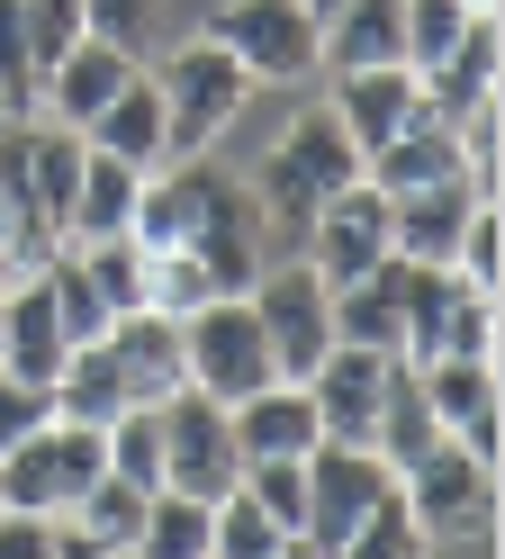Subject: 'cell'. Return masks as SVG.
Returning a JSON list of instances; mask_svg holds the SVG:
<instances>
[{
	"mask_svg": "<svg viewBox=\"0 0 505 559\" xmlns=\"http://www.w3.org/2000/svg\"><path fill=\"white\" fill-rule=\"evenodd\" d=\"M0 559H55V514H10L0 506Z\"/></svg>",
	"mask_w": 505,
	"mask_h": 559,
	"instance_id": "b9f144b4",
	"label": "cell"
},
{
	"mask_svg": "<svg viewBox=\"0 0 505 559\" xmlns=\"http://www.w3.org/2000/svg\"><path fill=\"white\" fill-rule=\"evenodd\" d=\"M108 361L127 379V406H163V397L190 389V379H180V325L154 317V307H127V317L108 325Z\"/></svg>",
	"mask_w": 505,
	"mask_h": 559,
	"instance_id": "ac0fdd59",
	"label": "cell"
},
{
	"mask_svg": "<svg viewBox=\"0 0 505 559\" xmlns=\"http://www.w3.org/2000/svg\"><path fill=\"white\" fill-rule=\"evenodd\" d=\"M407 271L415 262H379V271H361L334 289V343H361V353H388L397 361V334H407Z\"/></svg>",
	"mask_w": 505,
	"mask_h": 559,
	"instance_id": "d6986e66",
	"label": "cell"
},
{
	"mask_svg": "<svg viewBox=\"0 0 505 559\" xmlns=\"http://www.w3.org/2000/svg\"><path fill=\"white\" fill-rule=\"evenodd\" d=\"M199 37L226 46L244 82H307L325 63V27L298 10V0H226Z\"/></svg>",
	"mask_w": 505,
	"mask_h": 559,
	"instance_id": "52a82bcc",
	"label": "cell"
},
{
	"mask_svg": "<svg viewBox=\"0 0 505 559\" xmlns=\"http://www.w3.org/2000/svg\"><path fill=\"white\" fill-rule=\"evenodd\" d=\"M298 10H307V19L325 27V19H334V10H343V0H298Z\"/></svg>",
	"mask_w": 505,
	"mask_h": 559,
	"instance_id": "f6af8a7d",
	"label": "cell"
},
{
	"mask_svg": "<svg viewBox=\"0 0 505 559\" xmlns=\"http://www.w3.org/2000/svg\"><path fill=\"white\" fill-rule=\"evenodd\" d=\"M0 317H10V280H0Z\"/></svg>",
	"mask_w": 505,
	"mask_h": 559,
	"instance_id": "7dc6e473",
	"label": "cell"
},
{
	"mask_svg": "<svg viewBox=\"0 0 505 559\" xmlns=\"http://www.w3.org/2000/svg\"><path fill=\"white\" fill-rule=\"evenodd\" d=\"M46 415H55V406H46V389H36V379H19L10 361H0V451L27 442L36 425H46Z\"/></svg>",
	"mask_w": 505,
	"mask_h": 559,
	"instance_id": "60d3db41",
	"label": "cell"
},
{
	"mask_svg": "<svg viewBox=\"0 0 505 559\" xmlns=\"http://www.w3.org/2000/svg\"><path fill=\"white\" fill-rule=\"evenodd\" d=\"M136 190H144V171H136V163L82 145V181H72V207H63V243H108V235H127Z\"/></svg>",
	"mask_w": 505,
	"mask_h": 559,
	"instance_id": "ffe728a7",
	"label": "cell"
},
{
	"mask_svg": "<svg viewBox=\"0 0 505 559\" xmlns=\"http://www.w3.org/2000/svg\"><path fill=\"white\" fill-rule=\"evenodd\" d=\"M136 73H144L136 55H118L108 37H82V46H63V55L46 63V82H36V118H55V127L82 135V127L108 109V99L136 82Z\"/></svg>",
	"mask_w": 505,
	"mask_h": 559,
	"instance_id": "7c38bea8",
	"label": "cell"
},
{
	"mask_svg": "<svg viewBox=\"0 0 505 559\" xmlns=\"http://www.w3.org/2000/svg\"><path fill=\"white\" fill-rule=\"evenodd\" d=\"M99 469H108L99 425H63V415H46L27 442L0 451V506H10V514H72Z\"/></svg>",
	"mask_w": 505,
	"mask_h": 559,
	"instance_id": "5b68a950",
	"label": "cell"
},
{
	"mask_svg": "<svg viewBox=\"0 0 505 559\" xmlns=\"http://www.w3.org/2000/svg\"><path fill=\"white\" fill-rule=\"evenodd\" d=\"M99 451H108V478L127 487H163V415L154 406H127L99 425Z\"/></svg>",
	"mask_w": 505,
	"mask_h": 559,
	"instance_id": "4316f807",
	"label": "cell"
},
{
	"mask_svg": "<svg viewBox=\"0 0 505 559\" xmlns=\"http://www.w3.org/2000/svg\"><path fill=\"white\" fill-rule=\"evenodd\" d=\"M443 353H460V361H496V289H469V280H451ZM443 353H433V361H443Z\"/></svg>",
	"mask_w": 505,
	"mask_h": 559,
	"instance_id": "d6a6232c",
	"label": "cell"
},
{
	"mask_svg": "<svg viewBox=\"0 0 505 559\" xmlns=\"http://www.w3.org/2000/svg\"><path fill=\"white\" fill-rule=\"evenodd\" d=\"M244 298H252V317H262V343H271L280 379H307L325 353H334V289L307 271V253H271Z\"/></svg>",
	"mask_w": 505,
	"mask_h": 559,
	"instance_id": "8992f818",
	"label": "cell"
},
{
	"mask_svg": "<svg viewBox=\"0 0 505 559\" xmlns=\"http://www.w3.org/2000/svg\"><path fill=\"white\" fill-rule=\"evenodd\" d=\"M469 10H496V0H469Z\"/></svg>",
	"mask_w": 505,
	"mask_h": 559,
	"instance_id": "c3c4849f",
	"label": "cell"
},
{
	"mask_svg": "<svg viewBox=\"0 0 505 559\" xmlns=\"http://www.w3.org/2000/svg\"><path fill=\"white\" fill-rule=\"evenodd\" d=\"M180 379H190L199 397L235 406L252 389H271V343H262V317H252V298H208L180 317Z\"/></svg>",
	"mask_w": 505,
	"mask_h": 559,
	"instance_id": "3957f363",
	"label": "cell"
},
{
	"mask_svg": "<svg viewBox=\"0 0 505 559\" xmlns=\"http://www.w3.org/2000/svg\"><path fill=\"white\" fill-rule=\"evenodd\" d=\"M55 559H118V550H108V542H91L72 514H55Z\"/></svg>",
	"mask_w": 505,
	"mask_h": 559,
	"instance_id": "7bdbcfd3",
	"label": "cell"
},
{
	"mask_svg": "<svg viewBox=\"0 0 505 559\" xmlns=\"http://www.w3.org/2000/svg\"><path fill=\"white\" fill-rule=\"evenodd\" d=\"M63 325H55V298H46V280L36 271H19L10 280V317H0V361H10L19 379H36V389H46V379L63 370Z\"/></svg>",
	"mask_w": 505,
	"mask_h": 559,
	"instance_id": "44dd1931",
	"label": "cell"
},
{
	"mask_svg": "<svg viewBox=\"0 0 505 559\" xmlns=\"http://www.w3.org/2000/svg\"><path fill=\"white\" fill-rule=\"evenodd\" d=\"M388 353H361V343H334L316 370H307V397H316V433L325 442H361L371 451V425H379V397H388Z\"/></svg>",
	"mask_w": 505,
	"mask_h": 559,
	"instance_id": "8fae6325",
	"label": "cell"
},
{
	"mask_svg": "<svg viewBox=\"0 0 505 559\" xmlns=\"http://www.w3.org/2000/svg\"><path fill=\"white\" fill-rule=\"evenodd\" d=\"M280 542L289 533L244 497V487H226V497L208 506V559H280Z\"/></svg>",
	"mask_w": 505,
	"mask_h": 559,
	"instance_id": "f1b7e54d",
	"label": "cell"
},
{
	"mask_svg": "<svg viewBox=\"0 0 505 559\" xmlns=\"http://www.w3.org/2000/svg\"><path fill=\"white\" fill-rule=\"evenodd\" d=\"M82 253V271H91V289L108 298V317H127V307H144V253L127 235H108V243H72Z\"/></svg>",
	"mask_w": 505,
	"mask_h": 559,
	"instance_id": "e575fe53",
	"label": "cell"
},
{
	"mask_svg": "<svg viewBox=\"0 0 505 559\" xmlns=\"http://www.w3.org/2000/svg\"><path fill=\"white\" fill-rule=\"evenodd\" d=\"M388 262V190L371 181H352L316 207V226H307V271L325 280V289H343V280L361 271H379Z\"/></svg>",
	"mask_w": 505,
	"mask_h": 559,
	"instance_id": "30bf717a",
	"label": "cell"
},
{
	"mask_svg": "<svg viewBox=\"0 0 505 559\" xmlns=\"http://www.w3.org/2000/svg\"><path fill=\"white\" fill-rule=\"evenodd\" d=\"M46 406L63 415V425H108V415H127V379H118V361H108V334L63 353V370L46 379Z\"/></svg>",
	"mask_w": 505,
	"mask_h": 559,
	"instance_id": "d4e9b609",
	"label": "cell"
},
{
	"mask_svg": "<svg viewBox=\"0 0 505 559\" xmlns=\"http://www.w3.org/2000/svg\"><path fill=\"white\" fill-rule=\"evenodd\" d=\"M451 280L460 271H407V334H397V361H433V353H443V307H451Z\"/></svg>",
	"mask_w": 505,
	"mask_h": 559,
	"instance_id": "4dcf8cb0",
	"label": "cell"
},
{
	"mask_svg": "<svg viewBox=\"0 0 505 559\" xmlns=\"http://www.w3.org/2000/svg\"><path fill=\"white\" fill-rule=\"evenodd\" d=\"M226 425H235V451L244 461H298V451H316V397H307V379H271V389H252L226 406Z\"/></svg>",
	"mask_w": 505,
	"mask_h": 559,
	"instance_id": "2e32d148",
	"label": "cell"
},
{
	"mask_svg": "<svg viewBox=\"0 0 505 559\" xmlns=\"http://www.w3.org/2000/svg\"><path fill=\"white\" fill-rule=\"evenodd\" d=\"M118 559H136V550H118Z\"/></svg>",
	"mask_w": 505,
	"mask_h": 559,
	"instance_id": "f907efd6",
	"label": "cell"
},
{
	"mask_svg": "<svg viewBox=\"0 0 505 559\" xmlns=\"http://www.w3.org/2000/svg\"><path fill=\"white\" fill-rule=\"evenodd\" d=\"M154 27H163V0H82V37H108L118 55H154Z\"/></svg>",
	"mask_w": 505,
	"mask_h": 559,
	"instance_id": "8d00e7d4",
	"label": "cell"
},
{
	"mask_svg": "<svg viewBox=\"0 0 505 559\" xmlns=\"http://www.w3.org/2000/svg\"><path fill=\"white\" fill-rule=\"evenodd\" d=\"M0 127H10V109H0Z\"/></svg>",
	"mask_w": 505,
	"mask_h": 559,
	"instance_id": "681fc988",
	"label": "cell"
},
{
	"mask_svg": "<svg viewBox=\"0 0 505 559\" xmlns=\"http://www.w3.org/2000/svg\"><path fill=\"white\" fill-rule=\"evenodd\" d=\"M433 442H443V415L424 406V379H415V361H397V370H388V397H379V425H371V451L388 461V478H407Z\"/></svg>",
	"mask_w": 505,
	"mask_h": 559,
	"instance_id": "603a6c76",
	"label": "cell"
},
{
	"mask_svg": "<svg viewBox=\"0 0 505 559\" xmlns=\"http://www.w3.org/2000/svg\"><path fill=\"white\" fill-rule=\"evenodd\" d=\"M82 145L91 154H118V163H136V171H163L172 154H163V91H154V73H136L108 109L82 127Z\"/></svg>",
	"mask_w": 505,
	"mask_h": 559,
	"instance_id": "7402d4cb",
	"label": "cell"
},
{
	"mask_svg": "<svg viewBox=\"0 0 505 559\" xmlns=\"http://www.w3.org/2000/svg\"><path fill=\"white\" fill-rule=\"evenodd\" d=\"M325 109L343 118V135L361 145V163H371L397 127L424 118V91H415L407 63H361V73H334V99H325Z\"/></svg>",
	"mask_w": 505,
	"mask_h": 559,
	"instance_id": "5bb4252c",
	"label": "cell"
},
{
	"mask_svg": "<svg viewBox=\"0 0 505 559\" xmlns=\"http://www.w3.org/2000/svg\"><path fill=\"white\" fill-rule=\"evenodd\" d=\"M415 379H424V406L443 415V433L460 451H479V461H496V361L443 353V361H424Z\"/></svg>",
	"mask_w": 505,
	"mask_h": 559,
	"instance_id": "e0dca14e",
	"label": "cell"
},
{
	"mask_svg": "<svg viewBox=\"0 0 505 559\" xmlns=\"http://www.w3.org/2000/svg\"><path fill=\"white\" fill-rule=\"evenodd\" d=\"M36 46H27V10L19 0H0V109L10 118H36Z\"/></svg>",
	"mask_w": 505,
	"mask_h": 559,
	"instance_id": "836d02e7",
	"label": "cell"
},
{
	"mask_svg": "<svg viewBox=\"0 0 505 559\" xmlns=\"http://www.w3.org/2000/svg\"><path fill=\"white\" fill-rule=\"evenodd\" d=\"M154 91H163V154L190 163V154H216V145H226V127H235V109H244L252 82L235 73L226 46L180 37V46H163V63H154Z\"/></svg>",
	"mask_w": 505,
	"mask_h": 559,
	"instance_id": "7a4b0ae2",
	"label": "cell"
},
{
	"mask_svg": "<svg viewBox=\"0 0 505 559\" xmlns=\"http://www.w3.org/2000/svg\"><path fill=\"white\" fill-rule=\"evenodd\" d=\"M496 55H505V27H496V10H479V19L460 27V46H451L443 63H424V73H415L424 118H433V127H460L479 99H496Z\"/></svg>",
	"mask_w": 505,
	"mask_h": 559,
	"instance_id": "9a60e30c",
	"label": "cell"
},
{
	"mask_svg": "<svg viewBox=\"0 0 505 559\" xmlns=\"http://www.w3.org/2000/svg\"><path fill=\"white\" fill-rule=\"evenodd\" d=\"M298 469H307V523H298V542H307L316 559L334 550L352 523H361V514H371L388 487H397V478H388V461H379V451H361V442H316Z\"/></svg>",
	"mask_w": 505,
	"mask_h": 559,
	"instance_id": "9c48e42d",
	"label": "cell"
},
{
	"mask_svg": "<svg viewBox=\"0 0 505 559\" xmlns=\"http://www.w3.org/2000/svg\"><path fill=\"white\" fill-rule=\"evenodd\" d=\"M0 280H19V243H10V217H0Z\"/></svg>",
	"mask_w": 505,
	"mask_h": 559,
	"instance_id": "ee69618b",
	"label": "cell"
},
{
	"mask_svg": "<svg viewBox=\"0 0 505 559\" xmlns=\"http://www.w3.org/2000/svg\"><path fill=\"white\" fill-rule=\"evenodd\" d=\"M298 461H307V451H298ZM298 461H244V478H235L244 497L280 523V533H298V523H307V469H298Z\"/></svg>",
	"mask_w": 505,
	"mask_h": 559,
	"instance_id": "d590c367",
	"label": "cell"
},
{
	"mask_svg": "<svg viewBox=\"0 0 505 559\" xmlns=\"http://www.w3.org/2000/svg\"><path fill=\"white\" fill-rule=\"evenodd\" d=\"M27 10V46H36V73L63 55V46H82V0H19Z\"/></svg>",
	"mask_w": 505,
	"mask_h": 559,
	"instance_id": "ab89813d",
	"label": "cell"
},
{
	"mask_svg": "<svg viewBox=\"0 0 505 559\" xmlns=\"http://www.w3.org/2000/svg\"><path fill=\"white\" fill-rule=\"evenodd\" d=\"M216 298V280L199 271V253H144V307H154V317H190V307H208Z\"/></svg>",
	"mask_w": 505,
	"mask_h": 559,
	"instance_id": "1f68e13d",
	"label": "cell"
},
{
	"mask_svg": "<svg viewBox=\"0 0 505 559\" xmlns=\"http://www.w3.org/2000/svg\"><path fill=\"white\" fill-rule=\"evenodd\" d=\"M325 63L361 73V63H407V0H343L325 19Z\"/></svg>",
	"mask_w": 505,
	"mask_h": 559,
	"instance_id": "cb8c5ba5",
	"label": "cell"
},
{
	"mask_svg": "<svg viewBox=\"0 0 505 559\" xmlns=\"http://www.w3.org/2000/svg\"><path fill=\"white\" fill-rule=\"evenodd\" d=\"M280 559H316V550H307V542H298V533H289V542H280Z\"/></svg>",
	"mask_w": 505,
	"mask_h": 559,
	"instance_id": "bcb514c9",
	"label": "cell"
},
{
	"mask_svg": "<svg viewBox=\"0 0 505 559\" xmlns=\"http://www.w3.org/2000/svg\"><path fill=\"white\" fill-rule=\"evenodd\" d=\"M136 559H208V506L180 497V487H154L144 533H136Z\"/></svg>",
	"mask_w": 505,
	"mask_h": 559,
	"instance_id": "484cf974",
	"label": "cell"
},
{
	"mask_svg": "<svg viewBox=\"0 0 505 559\" xmlns=\"http://www.w3.org/2000/svg\"><path fill=\"white\" fill-rule=\"evenodd\" d=\"M451 271L469 280V289H496V271H505V217H496V199H479V207H469V226H460V253H451Z\"/></svg>",
	"mask_w": 505,
	"mask_h": 559,
	"instance_id": "f35d334b",
	"label": "cell"
},
{
	"mask_svg": "<svg viewBox=\"0 0 505 559\" xmlns=\"http://www.w3.org/2000/svg\"><path fill=\"white\" fill-rule=\"evenodd\" d=\"M469 207H479L469 171H451V181H424V190H397V199H388V253H397V262H424V271H451Z\"/></svg>",
	"mask_w": 505,
	"mask_h": 559,
	"instance_id": "4fadbf2b",
	"label": "cell"
},
{
	"mask_svg": "<svg viewBox=\"0 0 505 559\" xmlns=\"http://www.w3.org/2000/svg\"><path fill=\"white\" fill-rule=\"evenodd\" d=\"M154 415H163V487H180V497L216 506V497L244 478V451H235L226 406L199 397V389H180V397H163Z\"/></svg>",
	"mask_w": 505,
	"mask_h": 559,
	"instance_id": "ba28073f",
	"label": "cell"
},
{
	"mask_svg": "<svg viewBox=\"0 0 505 559\" xmlns=\"http://www.w3.org/2000/svg\"><path fill=\"white\" fill-rule=\"evenodd\" d=\"M352 181H361V145L343 135V118H334V109H298V118H289L271 145H262V163L244 171L252 207H262L271 253H307L316 207L334 199V190H352Z\"/></svg>",
	"mask_w": 505,
	"mask_h": 559,
	"instance_id": "6da1fadb",
	"label": "cell"
},
{
	"mask_svg": "<svg viewBox=\"0 0 505 559\" xmlns=\"http://www.w3.org/2000/svg\"><path fill=\"white\" fill-rule=\"evenodd\" d=\"M397 506H407L424 542H479V533H496V461H479V451H460L443 433L397 478Z\"/></svg>",
	"mask_w": 505,
	"mask_h": 559,
	"instance_id": "277c9868",
	"label": "cell"
},
{
	"mask_svg": "<svg viewBox=\"0 0 505 559\" xmlns=\"http://www.w3.org/2000/svg\"><path fill=\"white\" fill-rule=\"evenodd\" d=\"M144 506H154V487H127V478H91L82 487V506H72V523H82L91 542H108V550H136V533H144Z\"/></svg>",
	"mask_w": 505,
	"mask_h": 559,
	"instance_id": "83f0119b",
	"label": "cell"
},
{
	"mask_svg": "<svg viewBox=\"0 0 505 559\" xmlns=\"http://www.w3.org/2000/svg\"><path fill=\"white\" fill-rule=\"evenodd\" d=\"M479 19L469 0H407V73H424V63H443L460 46V27Z\"/></svg>",
	"mask_w": 505,
	"mask_h": 559,
	"instance_id": "74e56055",
	"label": "cell"
},
{
	"mask_svg": "<svg viewBox=\"0 0 505 559\" xmlns=\"http://www.w3.org/2000/svg\"><path fill=\"white\" fill-rule=\"evenodd\" d=\"M325 559H433V542L407 523V506H397V487H388V497L361 514V523H352V533L325 550Z\"/></svg>",
	"mask_w": 505,
	"mask_h": 559,
	"instance_id": "f546056e",
	"label": "cell"
}]
</instances>
